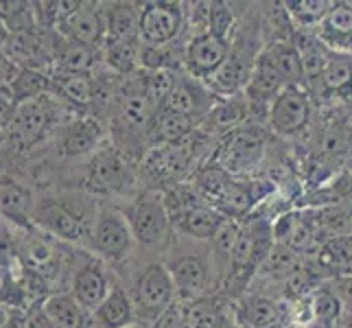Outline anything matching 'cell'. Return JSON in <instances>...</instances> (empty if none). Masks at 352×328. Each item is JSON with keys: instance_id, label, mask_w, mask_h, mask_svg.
<instances>
[{"instance_id": "16", "label": "cell", "mask_w": 352, "mask_h": 328, "mask_svg": "<svg viewBox=\"0 0 352 328\" xmlns=\"http://www.w3.org/2000/svg\"><path fill=\"white\" fill-rule=\"evenodd\" d=\"M38 190L9 173H0V219L20 230H31Z\"/></svg>"}, {"instance_id": "25", "label": "cell", "mask_w": 352, "mask_h": 328, "mask_svg": "<svg viewBox=\"0 0 352 328\" xmlns=\"http://www.w3.org/2000/svg\"><path fill=\"white\" fill-rule=\"evenodd\" d=\"M92 75L53 72V96L68 107H92Z\"/></svg>"}, {"instance_id": "27", "label": "cell", "mask_w": 352, "mask_h": 328, "mask_svg": "<svg viewBox=\"0 0 352 328\" xmlns=\"http://www.w3.org/2000/svg\"><path fill=\"white\" fill-rule=\"evenodd\" d=\"M291 27L298 31H315L331 9V0H285Z\"/></svg>"}, {"instance_id": "31", "label": "cell", "mask_w": 352, "mask_h": 328, "mask_svg": "<svg viewBox=\"0 0 352 328\" xmlns=\"http://www.w3.org/2000/svg\"><path fill=\"white\" fill-rule=\"evenodd\" d=\"M18 248H20V228L0 219V278L18 267L20 263Z\"/></svg>"}, {"instance_id": "10", "label": "cell", "mask_w": 352, "mask_h": 328, "mask_svg": "<svg viewBox=\"0 0 352 328\" xmlns=\"http://www.w3.org/2000/svg\"><path fill=\"white\" fill-rule=\"evenodd\" d=\"M140 5L138 38L142 46L162 48L184 42L186 5L175 0H151Z\"/></svg>"}, {"instance_id": "2", "label": "cell", "mask_w": 352, "mask_h": 328, "mask_svg": "<svg viewBox=\"0 0 352 328\" xmlns=\"http://www.w3.org/2000/svg\"><path fill=\"white\" fill-rule=\"evenodd\" d=\"M118 281L129 291L138 324L151 326L160 315L177 302V291L162 256L138 250L133 256L114 270Z\"/></svg>"}, {"instance_id": "4", "label": "cell", "mask_w": 352, "mask_h": 328, "mask_svg": "<svg viewBox=\"0 0 352 328\" xmlns=\"http://www.w3.org/2000/svg\"><path fill=\"white\" fill-rule=\"evenodd\" d=\"M274 245V223L270 219L250 215L245 221H241V232L232 254V267H230V276L223 285L221 296H226L228 300H239L245 294Z\"/></svg>"}, {"instance_id": "22", "label": "cell", "mask_w": 352, "mask_h": 328, "mask_svg": "<svg viewBox=\"0 0 352 328\" xmlns=\"http://www.w3.org/2000/svg\"><path fill=\"white\" fill-rule=\"evenodd\" d=\"M42 309L55 328H94L90 313L83 311L68 291L51 294L44 300Z\"/></svg>"}, {"instance_id": "29", "label": "cell", "mask_w": 352, "mask_h": 328, "mask_svg": "<svg viewBox=\"0 0 352 328\" xmlns=\"http://www.w3.org/2000/svg\"><path fill=\"white\" fill-rule=\"evenodd\" d=\"M311 311H313V324L318 328H335L342 320L344 305L337 298L333 289H315L311 294Z\"/></svg>"}, {"instance_id": "11", "label": "cell", "mask_w": 352, "mask_h": 328, "mask_svg": "<svg viewBox=\"0 0 352 328\" xmlns=\"http://www.w3.org/2000/svg\"><path fill=\"white\" fill-rule=\"evenodd\" d=\"M110 140L103 120L92 114L70 116L53 136V151L62 162H81Z\"/></svg>"}, {"instance_id": "19", "label": "cell", "mask_w": 352, "mask_h": 328, "mask_svg": "<svg viewBox=\"0 0 352 328\" xmlns=\"http://www.w3.org/2000/svg\"><path fill=\"white\" fill-rule=\"evenodd\" d=\"M94 328H131L138 324V315L125 285L116 281L110 294L90 313Z\"/></svg>"}, {"instance_id": "26", "label": "cell", "mask_w": 352, "mask_h": 328, "mask_svg": "<svg viewBox=\"0 0 352 328\" xmlns=\"http://www.w3.org/2000/svg\"><path fill=\"white\" fill-rule=\"evenodd\" d=\"M263 57L278 72H280V77L285 79L287 86H305V79H302L300 53L291 40H280V42L267 44L263 48Z\"/></svg>"}, {"instance_id": "37", "label": "cell", "mask_w": 352, "mask_h": 328, "mask_svg": "<svg viewBox=\"0 0 352 328\" xmlns=\"http://www.w3.org/2000/svg\"><path fill=\"white\" fill-rule=\"evenodd\" d=\"M283 328H318L315 324H302V322H285Z\"/></svg>"}, {"instance_id": "3", "label": "cell", "mask_w": 352, "mask_h": 328, "mask_svg": "<svg viewBox=\"0 0 352 328\" xmlns=\"http://www.w3.org/2000/svg\"><path fill=\"white\" fill-rule=\"evenodd\" d=\"M162 261L175 283L177 302L188 305V302H195L204 296H214L210 241L175 234Z\"/></svg>"}, {"instance_id": "35", "label": "cell", "mask_w": 352, "mask_h": 328, "mask_svg": "<svg viewBox=\"0 0 352 328\" xmlns=\"http://www.w3.org/2000/svg\"><path fill=\"white\" fill-rule=\"evenodd\" d=\"M18 75V68L14 64H9L5 55L0 53V83H11Z\"/></svg>"}, {"instance_id": "33", "label": "cell", "mask_w": 352, "mask_h": 328, "mask_svg": "<svg viewBox=\"0 0 352 328\" xmlns=\"http://www.w3.org/2000/svg\"><path fill=\"white\" fill-rule=\"evenodd\" d=\"M149 328H186L184 324V305L175 302L171 309H166Z\"/></svg>"}, {"instance_id": "20", "label": "cell", "mask_w": 352, "mask_h": 328, "mask_svg": "<svg viewBox=\"0 0 352 328\" xmlns=\"http://www.w3.org/2000/svg\"><path fill=\"white\" fill-rule=\"evenodd\" d=\"M241 232V221L226 219L210 239V263H212V294H221L232 267V254Z\"/></svg>"}, {"instance_id": "23", "label": "cell", "mask_w": 352, "mask_h": 328, "mask_svg": "<svg viewBox=\"0 0 352 328\" xmlns=\"http://www.w3.org/2000/svg\"><path fill=\"white\" fill-rule=\"evenodd\" d=\"M226 221V217L210 204H199L197 208L188 210L184 217H179L173 223L175 234L190 237L197 241H210L219 226Z\"/></svg>"}, {"instance_id": "1", "label": "cell", "mask_w": 352, "mask_h": 328, "mask_svg": "<svg viewBox=\"0 0 352 328\" xmlns=\"http://www.w3.org/2000/svg\"><path fill=\"white\" fill-rule=\"evenodd\" d=\"M77 164L68 171L64 184H59L62 188H81L99 201H120L140 190L138 164L118 151L110 140Z\"/></svg>"}, {"instance_id": "24", "label": "cell", "mask_w": 352, "mask_h": 328, "mask_svg": "<svg viewBox=\"0 0 352 328\" xmlns=\"http://www.w3.org/2000/svg\"><path fill=\"white\" fill-rule=\"evenodd\" d=\"M318 96L320 99L331 96V99H339V101L352 99V57L331 53L326 68L322 72Z\"/></svg>"}, {"instance_id": "34", "label": "cell", "mask_w": 352, "mask_h": 328, "mask_svg": "<svg viewBox=\"0 0 352 328\" xmlns=\"http://www.w3.org/2000/svg\"><path fill=\"white\" fill-rule=\"evenodd\" d=\"M24 328H55V326L51 324V320L46 318L42 305H38V307H31L27 311V322H24Z\"/></svg>"}, {"instance_id": "38", "label": "cell", "mask_w": 352, "mask_h": 328, "mask_svg": "<svg viewBox=\"0 0 352 328\" xmlns=\"http://www.w3.org/2000/svg\"><path fill=\"white\" fill-rule=\"evenodd\" d=\"M5 322H7V309L0 307V328H5Z\"/></svg>"}, {"instance_id": "36", "label": "cell", "mask_w": 352, "mask_h": 328, "mask_svg": "<svg viewBox=\"0 0 352 328\" xmlns=\"http://www.w3.org/2000/svg\"><path fill=\"white\" fill-rule=\"evenodd\" d=\"M7 38H9V29H7V24H5V20H3V18H0V51H3V46H5Z\"/></svg>"}, {"instance_id": "39", "label": "cell", "mask_w": 352, "mask_h": 328, "mask_svg": "<svg viewBox=\"0 0 352 328\" xmlns=\"http://www.w3.org/2000/svg\"><path fill=\"white\" fill-rule=\"evenodd\" d=\"M350 157H352V147H350Z\"/></svg>"}, {"instance_id": "14", "label": "cell", "mask_w": 352, "mask_h": 328, "mask_svg": "<svg viewBox=\"0 0 352 328\" xmlns=\"http://www.w3.org/2000/svg\"><path fill=\"white\" fill-rule=\"evenodd\" d=\"M217 101L219 99H217V96L208 90V86H206L204 81L192 79L188 72L179 70L175 88L171 94H168V99H166L162 109L177 112L182 116L190 118L195 125H199L206 120V116L212 112Z\"/></svg>"}, {"instance_id": "30", "label": "cell", "mask_w": 352, "mask_h": 328, "mask_svg": "<svg viewBox=\"0 0 352 328\" xmlns=\"http://www.w3.org/2000/svg\"><path fill=\"white\" fill-rule=\"evenodd\" d=\"M236 22H239V14L234 11V5L219 3V0L208 3V11H206V29H208V33L230 42L236 29Z\"/></svg>"}, {"instance_id": "9", "label": "cell", "mask_w": 352, "mask_h": 328, "mask_svg": "<svg viewBox=\"0 0 352 328\" xmlns=\"http://www.w3.org/2000/svg\"><path fill=\"white\" fill-rule=\"evenodd\" d=\"M270 133L265 125L245 123L243 127L230 131L228 136L217 144L210 162L221 166L232 177L250 175L254 168L261 166L267 153Z\"/></svg>"}, {"instance_id": "12", "label": "cell", "mask_w": 352, "mask_h": 328, "mask_svg": "<svg viewBox=\"0 0 352 328\" xmlns=\"http://www.w3.org/2000/svg\"><path fill=\"white\" fill-rule=\"evenodd\" d=\"M313 96L305 86H287L276 96L267 112L265 127L280 138L298 136L311 123Z\"/></svg>"}, {"instance_id": "28", "label": "cell", "mask_w": 352, "mask_h": 328, "mask_svg": "<svg viewBox=\"0 0 352 328\" xmlns=\"http://www.w3.org/2000/svg\"><path fill=\"white\" fill-rule=\"evenodd\" d=\"M11 90L18 96L20 105L35 101L53 92V75H48L44 70H18L16 79L11 81Z\"/></svg>"}, {"instance_id": "8", "label": "cell", "mask_w": 352, "mask_h": 328, "mask_svg": "<svg viewBox=\"0 0 352 328\" xmlns=\"http://www.w3.org/2000/svg\"><path fill=\"white\" fill-rule=\"evenodd\" d=\"M116 281V272L105 261H101L99 256H94L92 252L83 248L72 250L66 291L77 300V305L83 311L92 313L99 307Z\"/></svg>"}, {"instance_id": "18", "label": "cell", "mask_w": 352, "mask_h": 328, "mask_svg": "<svg viewBox=\"0 0 352 328\" xmlns=\"http://www.w3.org/2000/svg\"><path fill=\"white\" fill-rule=\"evenodd\" d=\"M315 35L331 53L352 57V0H335Z\"/></svg>"}, {"instance_id": "21", "label": "cell", "mask_w": 352, "mask_h": 328, "mask_svg": "<svg viewBox=\"0 0 352 328\" xmlns=\"http://www.w3.org/2000/svg\"><path fill=\"white\" fill-rule=\"evenodd\" d=\"M105 22V42H140L138 3H101Z\"/></svg>"}, {"instance_id": "5", "label": "cell", "mask_w": 352, "mask_h": 328, "mask_svg": "<svg viewBox=\"0 0 352 328\" xmlns=\"http://www.w3.org/2000/svg\"><path fill=\"white\" fill-rule=\"evenodd\" d=\"M116 204L127 217L138 250L155 254V256H164L173 243L175 230L171 217L166 212L162 190L140 188L131 197L120 199Z\"/></svg>"}, {"instance_id": "6", "label": "cell", "mask_w": 352, "mask_h": 328, "mask_svg": "<svg viewBox=\"0 0 352 328\" xmlns=\"http://www.w3.org/2000/svg\"><path fill=\"white\" fill-rule=\"evenodd\" d=\"M64 103L55 99L53 94L40 96L35 101H27L18 107V114L5 129L7 149L22 153L35 149V144H42L48 136H55L68 118H62Z\"/></svg>"}, {"instance_id": "7", "label": "cell", "mask_w": 352, "mask_h": 328, "mask_svg": "<svg viewBox=\"0 0 352 328\" xmlns=\"http://www.w3.org/2000/svg\"><path fill=\"white\" fill-rule=\"evenodd\" d=\"M86 250L105 261L112 270L123 267L138 252L127 217L116 201H101L99 212L90 226Z\"/></svg>"}, {"instance_id": "32", "label": "cell", "mask_w": 352, "mask_h": 328, "mask_svg": "<svg viewBox=\"0 0 352 328\" xmlns=\"http://www.w3.org/2000/svg\"><path fill=\"white\" fill-rule=\"evenodd\" d=\"M20 101L11 90V83H0V129H7L18 114Z\"/></svg>"}, {"instance_id": "13", "label": "cell", "mask_w": 352, "mask_h": 328, "mask_svg": "<svg viewBox=\"0 0 352 328\" xmlns=\"http://www.w3.org/2000/svg\"><path fill=\"white\" fill-rule=\"evenodd\" d=\"M230 55V42L201 31L184 40V72L197 81H208Z\"/></svg>"}, {"instance_id": "15", "label": "cell", "mask_w": 352, "mask_h": 328, "mask_svg": "<svg viewBox=\"0 0 352 328\" xmlns=\"http://www.w3.org/2000/svg\"><path fill=\"white\" fill-rule=\"evenodd\" d=\"M232 318L241 328H283L285 311L280 302L265 291H245L232 300Z\"/></svg>"}, {"instance_id": "17", "label": "cell", "mask_w": 352, "mask_h": 328, "mask_svg": "<svg viewBox=\"0 0 352 328\" xmlns=\"http://www.w3.org/2000/svg\"><path fill=\"white\" fill-rule=\"evenodd\" d=\"M64 38L79 42L90 48H103L105 44V22L101 3H79V7L59 22L55 29Z\"/></svg>"}]
</instances>
